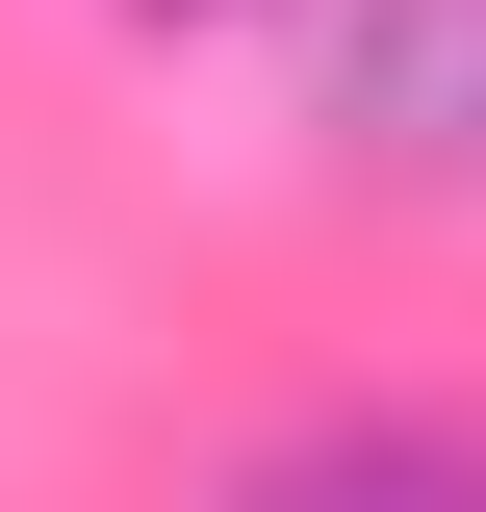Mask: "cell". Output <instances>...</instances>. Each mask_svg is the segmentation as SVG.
I'll use <instances>...</instances> for the list:
<instances>
[{"mask_svg":"<svg viewBox=\"0 0 486 512\" xmlns=\"http://www.w3.org/2000/svg\"><path fill=\"white\" fill-rule=\"evenodd\" d=\"M205 512H486V410H435V384H333V410H282Z\"/></svg>","mask_w":486,"mask_h":512,"instance_id":"obj_1","label":"cell"},{"mask_svg":"<svg viewBox=\"0 0 486 512\" xmlns=\"http://www.w3.org/2000/svg\"><path fill=\"white\" fill-rule=\"evenodd\" d=\"M333 154L359 180H486V0H359L333 26Z\"/></svg>","mask_w":486,"mask_h":512,"instance_id":"obj_2","label":"cell"},{"mask_svg":"<svg viewBox=\"0 0 486 512\" xmlns=\"http://www.w3.org/2000/svg\"><path fill=\"white\" fill-rule=\"evenodd\" d=\"M128 26H231V0H128Z\"/></svg>","mask_w":486,"mask_h":512,"instance_id":"obj_3","label":"cell"}]
</instances>
